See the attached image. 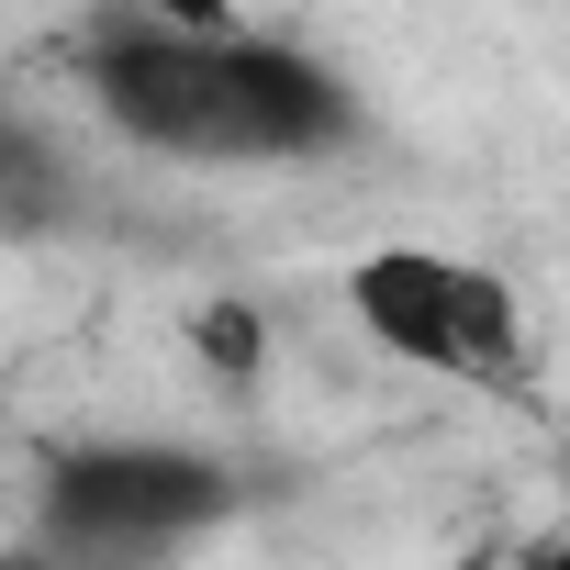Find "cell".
Returning <instances> with one entry per match:
<instances>
[{"mask_svg": "<svg viewBox=\"0 0 570 570\" xmlns=\"http://www.w3.org/2000/svg\"><path fill=\"white\" fill-rule=\"evenodd\" d=\"M224 514H235V470L213 448H179V436L57 448L46 459V492H35V525L68 559H157V548L213 537Z\"/></svg>", "mask_w": 570, "mask_h": 570, "instance_id": "7a4b0ae2", "label": "cell"}, {"mask_svg": "<svg viewBox=\"0 0 570 570\" xmlns=\"http://www.w3.org/2000/svg\"><path fill=\"white\" fill-rule=\"evenodd\" d=\"M101 124L168 168H303L336 157L358 135V90L303 57L292 35H190V23H146L124 12L112 35H90L79 57Z\"/></svg>", "mask_w": 570, "mask_h": 570, "instance_id": "6da1fadb", "label": "cell"}, {"mask_svg": "<svg viewBox=\"0 0 570 570\" xmlns=\"http://www.w3.org/2000/svg\"><path fill=\"white\" fill-rule=\"evenodd\" d=\"M347 314L370 325V347H392L403 370H436V381H492L514 392L525 381V303L514 279L448 257V246H370L347 257Z\"/></svg>", "mask_w": 570, "mask_h": 570, "instance_id": "3957f363", "label": "cell"}, {"mask_svg": "<svg viewBox=\"0 0 570 570\" xmlns=\"http://www.w3.org/2000/svg\"><path fill=\"white\" fill-rule=\"evenodd\" d=\"M68 213H79L68 146L46 124H23V112H0V235H57Z\"/></svg>", "mask_w": 570, "mask_h": 570, "instance_id": "277c9868", "label": "cell"}, {"mask_svg": "<svg viewBox=\"0 0 570 570\" xmlns=\"http://www.w3.org/2000/svg\"><path fill=\"white\" fill-rule=\"evenodd\" d=\"M190 347H202V370H224V381H257V358H268V314H257V303H202Z\"/></svg>", "mask_w": 570, "mask_h": 570, "instance_id": "5b68a950", "label": "cell"}, {"mask_svg": "<svg viewBox=\"0 0 570 570\" xmlns=\"http://www.w3.org/2000/svg\"><path fill=\"white\" fill-rule=\"evenodd\" d=\"M112 12H146V23H190V35H224V23H246V0H112Z\"/></svg>", "mask_w": 570, "mask_h": 570, "instance_id": "8992f818", "label": "cell"}]
</instances>
